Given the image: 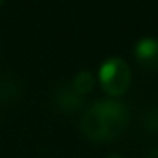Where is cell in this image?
Segmentation results:
<instances>
[{
  "mask_svg": "<svg viewBox=\"0 0 158 158\" xmlns=\"http://www.w3.org/2000/svg\"><path fill=\"white\" fill-rule=\"evenodd\" d=\"M2 2H4V0H0V6H2Z\"/></svg>",
  "mask_w": 158,
  "mask_h": 158,
  "instance_id": "cell-8",
  "label": "cell"
},
{
  "mask_svg": "<svg viewBox=\"0 0 158 158\" xmlns=\"http://www.w3.org/2000/svg\"><path fill=\"white\" fill-rule=\"evenodd\" d=\"M71 86H73V89H74L78 95L82 97V95H86V93H89V91L93 89V86H95V78H93L91 73L82 71V73H78V74L73 78Z\"/></svg>",
  "mask_w": 158,
  "mask_h": 158,
  "instance_id": "cell-4",
  "label": "cell"
},
{
  "mask_svg": "<svg viewBox=\"0 0 158 158\" xmlns=\"http://www.w3.org/2000/svg\"><path fill=\"white\" fill-rule=\"evenodd\" d=\"M145 158H158V149H156V151H152V152H149Z\"/></svg>",
  "mask_w": 158,
  "mask_h": 158,
  "instance_id": "cell-6",
  "label": "cell"
},
{
  "mask_svg": "<svg viewBox=\"0 0 158 158\" xmlns=\"http://www.w3.org/2000/svg\"><path fill=\"white\" fill-rule=\"evenodd\" d=\"M58 102L63 110H76L82 102V97L73 89V86L71 88H61L60 93H58Z\"/></svg>",
  "mask_w": 158,
  "mask_h": 158,
  "instance_id": "cell-5",
  "label": "cell"
},
{
  "mask_svg": "<svg viewBox=\"0 0 158 158\" xmlns=\"http://www.w3.org/2000/svg\"><path fill=\"white\" fill-rule=\"evenodd\" d=\"M99 82H101V88L108 95L119 97L130 86V67L127 65L125 60L112 58V60H108L101 65Z\"/></svg>",
  "mask_w": 158,
  "mask_h": 158,
  "instance_id": "cell-2",
  "label": "cell"
},
{
  "mask_svg": "<svg viewBox=\"0 0 158 158\" xmlns=\"http://www.w3.org/2000/svg\"><path fill=\"white\" fill-rule=\"evenodd\" d=\"M134 54H136V60L141 67L151 69V71H158V39L143 37L141 41H138Z\"/></svg>",
  "mask_w": 158,
  "mask_h": 158,
  "instance_id": "cell-3",
  "label": "cell"
},
{
  "mask_svg": "<svg viewBox=\"0 0 158 158\" xmlns=\"http://www.w3.org/2000/svg\"><path fill=\"white\" fill-rule=\"evenodd\" d=\"M108 158H123V156H119V154H112V156H108Z\"/></svg>",
  "mask_w": 158,
  "mask_h": 158,
  "instance_id": "cell-7",
  "label": "cell"
},
{
  "mask_svg": "<svg viewBox=\"0 0 158 158\" xmlns=\"http://www.w3.org/2000/svg\"><path fill=\"white\" fill-rule=\"evenodd\" d=\"M128 123V110L117 101H101L88 108L80 119V130L88 139L110 141L115 139Z\"/></svg>",
  "mask_w": 158,
  "mask_h": 158,
  "instance_id": "cell-1",
  "label": "cell"
}]
</instances>
